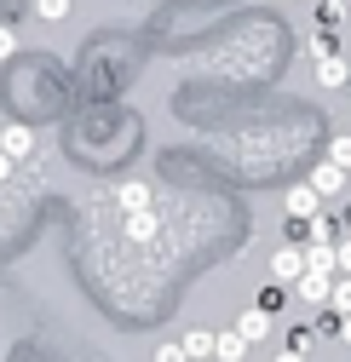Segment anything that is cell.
Returning <instances> with one entry per match:
<instances>
[{
  "label": "cell",
  "instance_id": "obj_1",
  "mask_svg": "<svg viewBox=\"0 0 351 362\" xmlns=\"http://www.w3.org/2000/svg\"><path fill=\"white\" fill-rule=\"evenodd\" d=\"M305 270H311V259H305V247H299V242H288V247H277V253H271V282L294 288Z\"/></svg>",
  "mask_w": 351,
  "mask_h": 362
},
{
  "label": "cell",
  "instance_id": "obj_2",
  "mask_svg": "<svg viewBox=\"0 0 351 362\" xmlns=\"http://www.w3.org/2000/svg\"><path fill=\"white\" fill-rule=\"evenodd\" d=\"M334 282H340V270H317V264H311V270L294 282V293H299L305 305H328V299H334Z\"/></svg>",
  "mask_w": 351,
  "mask_h": 362
},
{
  "label": "cell",
  "instance_id": "obj_3",
  "mask_svg": "<svg viewBox=\"0 0 351 362\" xmlns=\"http://www.w3.org/2000/svg\"><path fill=\"white\" fill-rule=\"evenodd\" d=\"M282 207H288V218H299V224H305V218H317V213H323V196H317L311 178H305V185H294V190L282 196Z\"/></svg>",
  "mask_w": 351,
  "mask_h": 362
},
{
  "label": "cell",
  "instance_id": "obj_4",
  "mask_svg": "<svg viewBox=\"0 0 351 362\" xmlns=\"http://www.w3.org/2000/svg\"><path fill=\"white\" fill-rule=\"evenodd\" d=\"M271 328H277V316H271V310H259V305H248V310L236 316V334H242L248 345H259V339H265Z\"/></svg>",
  "mask_w": 351,
  "mask_h": 362
},
{
  "label": "cell",
  "instance_id": "obj_5",
  "mask_svg": "<svg viewBox=\"0 0 351 362\" xmlns=\"http://www.w3.org/2000/svg\"><path fill=\"white\" fill-rule=\"evenodd\" d=\"M0 150H6L12 161H23V156L35 150V132H29L23 121H0Z\"/></svg>",
  "mask_w": 351,
  "mask_h": 362
},
{
  "label": "cell",
  "instance_id": "obj_6",
  "mask_svg": "<svg viewBox=\"0 0 351 362\" xmlns=\"http://www.w3.org/2000/svg\"><path fill=\"white\" fill-rule=\"evenodd\" d=\"M311 185H317V196H323V202H334V196L345 190V167H334V161H323V167L311 173Z\"/></svg>",
  "mask_w": 351,
  "mask_h": 362
},
{
  "label": "cell",
  "instance_id": "obj_7",
  "mask_svg": "<svg viewBox=\"0 0 351 362\" xmlns=\"http://www.w3.org/2000/svg\"><path fill=\"white\" fill-rule=\"evenodd\" d=\"M317 81L328 86V93H340V86H351V64L345 58H323L317 64Z\"/></svg>",
  "mask_w": 351,
  "mask_h": 362
},
{
  "label": "cell",
  "instance_id": "obj_8",
  "mask_svg": "<svg viewBox=\"0 0 351 362\" xmlns=\"http://www.w3.org/2000/svg\"><path fill=\"white\" fill-rule=\"evenodd\" d=\"M305 52H311V64H323V58H340V35L317 23V35H311V40H305Z\"/></svg>",
  "mask_w": 351,
  "mask_h": 362
},
{
  "label": "cell",
  "instance_id": "obj_9",
  "mask_svg": "<svg viewBox=\"0 0 351 362\" xmlns=\"http://www.w3.org/2000/svg\"><path fill=\"white\" fill-rule=\"evenodd\" d=\"M213 356H219V362H242V356H248V339H242L236 328H225V334H219V345H213Z\"/></svg>",
  "mask_w": 351,
  "mask_h": 362
},
{
  "label": "cell",
  "instance_id": "obj_10",
  "mask_svg": "<svg viewBox=\"0 0 351 362\" xmlns=\"http://www.w3.org/2000/svg\"><path fill=\"white\" fill-rule=\"evenodd\" d=\"M115 196H121V207H127V213H144V202H150V185L127 178V185H115Z\"/></svg>",
  "mask_w": 351,
  "mask_h": 362
},
{
  "label": "cell",
  "instance_id": "obj_11",
  "mask_svg": "<svg viewBox=\"0 0 351 362\" xmlns=\"http://www.w3.org/2000/svg\"><path fill=\"white\" fill-rule=\"evenodd\" d=\"M179 345H185V356H213V345H219V334H207V328H190V334H185Z\"/></svg>",
  "mask_w": 351,
  "mask_h": 362
},
{
  "label": "cell",
  "instance_id": "obj_12",
  "mask_svg": "<svg viewBox=\"0 0 351 362\" xmlns=\"http://www.w3.org/2000/svg\"><path fill=\"white\" fill-rule=\"evenodd\" d=\"M35 18L40 23H64L69 18V0H35Z\"/></svg>",
  "mask_w": 351,
  "mask_h": 362
},
{
  "label": "cell",
  "instance_id": "obj_13",
  "mask_svg": "<svg viewBox=\"0 0 351 362\" xmlns=\"http://www.w3.org/2000/svg\"><path fill=\"white\" fill-rule=\"evenodd\" d=\"M282 293H288L282 282H265V288H259V299H253V305H259V310H271V316H277V310H282Z\"/></svg>",
  "mask_w": 351,
  "mask_h": 362
},
{
  "label": "cell",
  "instance_id": "obj_14",
  "mask_svg": "<svg viewBox=\"0 0 351 362\" xmlns=\"http://www.w3.org/2000/svg\"><path fill=\"white\" fill-rule=\"evenodd\" d=\"M340 322H345V316H340V310H334V305H328V310H323V316H317V322H311V328H317V334H323V339H328V334H334V339H340Z\"/></svg>",
  "mask_w": 351,
  "mask_h": 362
},
{
  "label": "cell",
  "instance_id": "obj_15",
  "mask_svg": "<svg viewBox=\"0 0 351 362\" xmlns=\"http://www.w3.org/2000/svg\"><path fill=\"white\" fill-rule=\"evenodd\" d=\"M328 161L351 173V132H345V139H334V144H328Z\"/></svg>",
  "mask_w": 351,
  "mask_h": 362
},
{
  "label": "cell",
  "instance_id": "obj_16",
  "mask_svg": "<svg viewBox=\"0 0 351 362\" xmlns=\"http://www.w3.org/2000/svg\"><path fill=\"white\" fill-rule=\"evenodd\" d=\"M328 305H334L340 316H351V276H340V282H334V299H328Z\"/></svg>",
  "mask_w": 351,
  "mask_h": 362
},
{
  "label": "cell",
  "instance_id": "obj_17",
  "mask_svg": "<svg viewBox=\"0 0 351 362\" xmlns=\"http://www.w3.org/2000/svg\"><path fill=\"white\" fill-rule=\"evenodd\" d=\"M311 345H317V328H294V334H288V351H299V356L311 351Z\"/></svg>",
  "mask_w": 351,
  "mask_h": 362
},
{
  "label": "cell",
  "instance_id": "obj_18",
  "mask_svg": "<svg viewBox=\"0 0 351 362\" xmlns=\"http://www.w3.org/2000/svg\"><path fill=\"white\" fill-rule=\"evenodd\" d=\"M150 362H190V356H185V345H179V339H167V345H156V356H150Z\"/></svg>",
  "mask_w": 351,
  "mask_h": 362
},
{
  "label": "cell",
  "instance_id": "obj_19",
  "mask_svg": "<svg viewBox=\"0 0 351 362\" xmlns=\"http://www.w3.org/2000/svg\"><path fill=\"white\" fill-rule=\"evenodd\" d=\"M334 253H340V276H351V230H340V242H334Z\"/></svg>",
  "mask_w": 351,
  "mask_h": 362
},
{
  "label": "cell",
  "instance_id": "obj_20",
  "mask_svg": "<svg viewBox=\"0 0 351 362\" xmlns=\"http://www.w3.org/2000/svg\"><path fill=\"white\" fill-rule=\"evenodd\" d=\"M18 52V29H6V23H0V64H6Z\"/></svg>",
  "mask_w": 351,
  "mask_h": 362
},
{
  "label": "cell",
  "instance_id": "obj_21",
  "mask_svg": "<svg viewBox=\"0 0 351 362\" xmlns=\"http://www.w3.org/2000/svg\"><path fill=\"white\" fill-rule=\"evenodd\" d=\"M12 173H18V161H12L6 150H0V185H6V178H12Z\"/></svg>",
  "mask_w": 351,
  "mask_h": 362
},
{
  "label": "cell",
  "instance_id": "obj_22",
  "mask_svg": "<svg viewBox=\"0 0 351 362\" xmlns=\"http://www.w3.org/2000/svg\"><path fill=\"white\" fill-rule=\"evenodd\" d=\"M340 345H351V316H345V322H340Z\"/></svg>",
  "mask_w": 351,
  "mask_h": 362
},
{
  "label": "cell",
  "instance_id": "obj_23",
  "mask_svg": "<svg viewBox=\"0 0 351 362\" xmlns=\"http://www.w3.org/2000/svg\"><path fill=\"white\" fill-rule=\"evenodd\" d=\"M277 362H305V356H299V351H282V356H277Z\"/></svg>",
  "mask_w": 351,
  "mask_h": 362
},
{
  "label": "cell",
  "instance_id": "obj_24",
  "mask_svg": "<svg viewBox=\"0 0 351 362\" xmlns=\"http://www.w3.org/2000/svg\"><path fill=\"white\" fill-rule=\"evenodd\" d=\"M334 6H351V0H334Z\"/></svg>",
  "mask_w": 351,
  "mask_h": 362
},
{
  "label": "cell",
  "instance_id": "obj_25",
  "mask_svg": "<svg viewBox=\"0 0 351 362\" xmlns=\"http://www.w3.org/2000/svg\"><path fill=\"white\" fill-rule=\"evenodd\" d=\"M282 6H294V0H282Z\"/></svg>",
  "mask_w": 351,
  "mask_h": 362
}]
</instances>
